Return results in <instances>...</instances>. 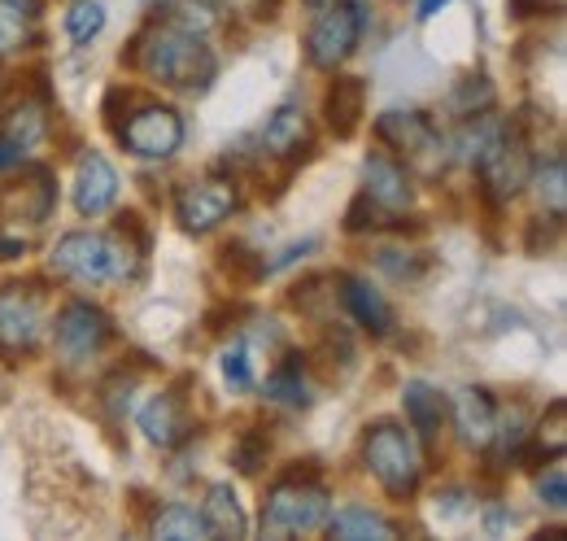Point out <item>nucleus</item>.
I'll return each instance as SVG.
<instances>
[{"label":"nucleus","instance_id":"15","mask_svg":"<svg viewBox=\"0 0 567 541\" xmlns=\"http://www.w3.org/2000/svg\"><path fill=\"white\" fill-rule=\"evenodd\" d=\"M402 410H406L411 437L432 450V446L441 441V432H445V419H450L445 394H441L436 385H427V380H411V385L402 389Z\"/></svg>","mask_w":567,"mask_h":541},{"label":"nucleus","instance_id":"19","mask_svg":"<svg viewBox=\"0 0 567 541\" xmlns=\"http://www.w3.org/2000/svg\"><path fill=\"white\" fill-rule=\"evenodd\" d=\"M323 524H328V533H332L337 541H393V538H402V529H398L389 516H380V511H371V507H358V502L341 507V511H332Z\"/></svg>","mask_w":567,"mask_h":541},{"label":"nucleus","instance_id":"13","mask_svg":"<svg viewBox=\"0 0 567 541\" xmlns=\"http://www.w3.org/2000/svg\"><path fill=\"white\" fill-rule=\"evenodd\" d=\"M337 288H341L346 315L354 319L362 333H371V337H389V333H393V306L384 302V293H380L367 275L341 270V275H337Z\"/></svg>","mask_w":567,"mask_h":541},{"label":"nucleus","instance_id":"27","mask_svg":"<svg viewBox=\"0 0 567 541\" xmlns=\"http://www.w3.org/2000/svg\"><path fill=\"white\" fill-rule=\"evenodd\" d=\"M502 127V119H494V110H485V114H472V119H463V127L454 135V162H463V166H476V157H481V149L489 144Z\"/></svg>","mask_w":567,"mask_h":541},{"label":"nucleus","instance_id":"25","mask_svg":"<svg viewBox=\"0 0 567 541\" xmlns=\"http://www.w3.org/2000/svg\"><path fill=\"white\" fill-rule=\"evenodd\" d=\"M262 394L280 406H306L310 402V389H306V358H301V354H284V363L267 376Z\"/></svg>","mask_w":567,"mask_h":541},{"label":"nucleus","instance_id":"37","mask_svg":"<svg viewBox=\"0 0 567 541\" xmlns=\"http://www.w3.org/2000/svg\"><path fill=\"white\" fill-rule=\"evenodd\" d=\"M542 4L546 0H511V18H533V13H542Z\"/></svg>","mask_w":567,"mask_h":541},{"label":"nucleus","instance_id":"16","mask_svg":"<svg viewBox=\"0 0 567 541\" xmlns=\"http://www.w3.org/2000/svg\"><path fill=\"white\" fill-rule=\"evenodd\" d=\"M141 432L162 446V450H175L184 441H193V419H188V406L179 394H157L141 406Z\"/></svg>","mask_w":567,"mask_h":541},{"label":"nucleus","instance_id":"34","mask_svg":"<svg viewBox=\"0 0 567 541\" xmlns=\"http://www.w3.org/2000/svg\"><path fill=\"white\" fill-rule=\"evenodd\" d=\"M223 380H227L236 394L254 389V367H249V345H245V340H236L231 349H223Z\"/></svg>","mask_w":567,"mask_h":541},{"label":"nucleus","instance_id":"35","mask_svg":"<svg viewBox=\"0 0 567 541\" xmlns=\"http://www.w3.org/2000/svg\"><path fill=\"white\" fill-rule=\"evenodd\" d=\"M537 498H542L550 511H564L567 507V472L559 459H550V468L537 476Z\"/></svg>","mask_w":567,"mask_h":541},{"label":"nucleus","instance_id":"11","mask_svg":"<svg viewBox=\"0 0 567 541\" xmlns=\"http://www.w3.org/2000/svg\"><path fill=\"white\" fill-rule=\"evenodd\" d=\"M375 140L402 162H424V157L436 162V153H441V135L420 110H384L375 119Z\"/></svg>","mask_w":567,"mask_h":541},{"label":"nucleus","instance_id":"24","mask_svg":"<svg viewBox=\"0 0 567 541\" xmlns=\"http://www.w3.org/2000/svg\"><path fill=\"white\" fill-rule=\"evenodd\" d=\"M162 18L179 31L193 35H210L214 27L223 22V0H162Z\"/></svg>","mask_w":567,"mask_h":541},{"label":"nucleus","instance_id":"17","mask_svg":"<svg viewBox=\"0 0 567 541\" xmlns=\"http://www.w3.org/2000/svg\"><path fill=\"white\" fill-rule=\"evenodd\" d=\"M454 428L463 437V446L472 450H489L494 446V432H497V406L485 389H463L454 398Z\"/></svg>","mask_w":567,"mask_h":541},{"label":"nucleus","instance_id":"38","mask_svg":"<svg viewBox=\"0 0 567 541\" xmlns=\"http://www.w3.org/2000/svg\"><path fill=\"white\" fill-rule=\"evenodd\" d=\"M445 4H450V0H424V4H420V13H415V18H420V22H427V18H436V13H441V9H445Z\"/></svg>","mask_w":567,"mask_h":541},{"label":"nucleus","instance_id":"9","mask_svg":"<svg viewBox=\"0 0 567 541\" xmlns=\"http://www.w3.org/2000/svg\"><path fill=\"white\" fill-rule=\"evenodd\" d=\"M240 210V188L236 180H193L175 193V223L184 232H214Z\"/></svg>","mask_w":567,"mask_h":541},{"label":"nucleus","instance_id":"36","mask_svg":"<svg viewBox=\"0 0 567 541\" xmlns=\"http://www.w3.org/2000/svg\"><path fill=\"white\" fill-rule=\"evenodd\" d=\"M22 157H27V149H22L18 140H9V135L0 132V175H4V171H13V166H22Z\"/></svg>","mask_w":567,"mask_h":541},{"label":"nucleus","instance_id":"22","mask_svg":"<svg viewBox=\"0 0 567 541\" xmlns=\"http://www.w3.org/2000/svg\"><path fill=\"white\" fill-rule=\"evenodd\" d=\"M148 533L157 541H206L210 538V524H206V516H202L197 507L171 502V507H162V511L153 516Z\"/></svg>","mask_w":567,"mask_h":541},{"label":"nucleus","instance_id":"21","mask_svg":"<svg viewBox=\"0 0 567 541\" xmlns=\"http://www.w3.org/2000/svg\"><path fill=\"white\" fill-rule=\"evenodd\" d=\"M202 516L210 524V538H245L249 533V520H245V507H240V493L218 480L206 489V502H202Z\"/></svg>","mask_w":567,"mask_h":541},{"label":"nucleus","instance_id":"8","mask_svg":"<svg viewBox=\"0 0 567 541\" xmlns=\"http://www.w3.org/2000/svg\"><path fill=\"white\" fill-rule=\"evenodd\" d=\"M123 140V149L132 153V157H141V162H166V157H175L179 153V144H184V114L179 110H171V105H141L132 119H127V127L118 132Z\"/></svg>","mask_w":567,"mask_h":541},{"label":"nucleus","instance_id":"23","mask_svg":"<svg viewBox=\"0 0 567 541\" xmlns=\"http://www.w3.org/2000/svg\"><path fill=\"white\" fill-rule=\"evenodd\" d=\"M567 446V406L550 402V415L537 423V432H528V446L519 455V463H546V459H559Z\"/></svg>","mask_w":567,"mask_h":541},{"label":"nucleus","instance_id":"7","mask_svg":"<svg viewBox=\"0 0 567 541\" xmlns=\"http://www.w3.org/2000/svg\"><path fill=\"white\" fill-rule=\"evenodd\" d=\"M110 337H114L110 315H105L101 306H92L87 297L66 302V306L58 310V319H53V345H58V354H62L66 363H87V358H96V354L110 345Z\"/></svg>","mask_w":567,"mask_h":541},{"label":"nucleus","instance_id":"39","mask_svg":"<svg viewBox=\"0 0 567 541\" xmlns=\"http://www.w3.org/2000/svg\"><path fill=\"white\" fill-rule=\"evenodd\" d=\"M22 249H27V241H4V236H0V258H18Z\"/></svg>","mask_w":567,"mask_h":541},{"label":"nucleus","instance_id":"32","mask_svg":"<svg viewBox=\"0 0 567 541\" xmlns=\"http://www.w3.org/2000/svg\"><path fill=\"white\" fill-rule=\"evenodd\" d=\"M105 31V4L101 0H74L66 9V35L71 44H92Z\"/></svg>","mask_w":567,"mask_h":541},{"label":"nucleus","instance_id":"6","mask_svg":"<svg viewBox=\"0 0 567 541\" xmlns=\"http://www.w3.org/2000/svg\"><path fill=\"white\" fill-rule=\"evenodd\" d=\"M358 40H362V4L358 0H328L306 31V58L315 70L337 74V67H346L354 58Z\"/></svg>","mask_w":567,"mask_h":541},{"label":"nucleus","instance_id":"4","mask_svg":"<svg viewBox=\"0 0 567 541\" xmlns=\"http://www.w3.org/2000/svg\"><path fill=\"white\" fill-rule=\"evenodd\" d=\"M362 463H367V472L380 480V489L393 493V498H411V493L420 489V480H424L420 441H415L398 419H375V423H367Z\"/></svg>","mask_w":567,"mask_h":541},{"label":"nucleus","instance_id":"29","mask_svg":"<svg viewBox=\"0 0 567 541\" xmlns=\"http://www.w3.org/2000/svg\"><path fill=\"white\" fill-rule=\"evenodd\" d=\"M497 92L494 83L485 79V74H472V79H463L454 92H450V114H458V119H472V114H485V110H494Z\"/></svg>","mask_w":567,"mask_h":541},{"label":"nucleus","instance_id":"28","mask_svg":"<svg viewBox=\"0 0 567 541\" xmlns=\"http://www.w3.org/2000/svg\"><path fill=\"white\" fill-rule=\"evenodd\" d=\"M4 135L18 140L22 149H35V144L49 135V105H44V101H22V105L9 114Z\"/></svg>","mask_w":567,"mask_h":541},{"label":"nucleus","instance_id":"20","mask_svg":"<svg viewBox=\"0 0 567 541\" xmlns=\"http://www.w3.org/2000/svg\"><path fill=\"white\" fill-rule=\"evenodd\" d=\"M362 110H367V83L354 79V74H341V79H332V88H328V96H323V119H328V127L341 135H354L358 123H362Z\"/></svg>","mask_w":567,"mask_h":541},{"label":"nucleus","instance_id":"30","mask_svg":"<svg viewBox=\"0 0 567 541\" xmlns=\"http://www.w3.org/2000/svg\"><path fill=\"white\" fill-rule=\"evenodd\" d=\"M267 459H271V437H267L262 428L240 432V441L231 446V468L240 476H258L267 468Z\"/></svg>","mask_w":567,"mask_h":541},{"label":"nucleus","instance_id":"12","mask_svg":"<svg viewBox=\"0 0 567 541\" xmlns=\"http://www.w3.org/2000/svg\"><path fill=\"white\" fill-rule=\"evenodd\" d=\"M118 171H114V162L105 157V153H96V149H87L83 157H79V166H74V210L83 214V218H101V214H110L114 202H118Z\"/></svg>","mask_w":567,"mask_h":541},{"label":"nucleus","instance_id":"26","mask_svg":"<svg viewBox=\"0 0 567 541\" xmlns=\"http://www.w3.org/2000/svg\"><path fill=\"white\" fill-rule=\"evenodd\" d=\"M533 188H537V197L542 205L550 210V218H564V205H567V162L564 153H550L542 166L533 162V180H528Z\"/></svg>","mask_w":567,"mask_h":541},{"label":"nucleus","instance_id":"3","mask_svg":"<svg viewBox=\"0 0 567 541\" xmlns=\"http://www.w3.org/2000/svg\"><path fill=\"white\" fill-rule=\"evenodd\" d=\"M332 516V489L315 472H288L267 489L262 502V533L267 538H292L315 533Z\"/></svg>","mask_w":567,"mask_h":541},{"label":"nucleus","instance_id":"1","mask_svg":"<svg viewBox=\"0 0 567 541\" xmlns=\"http://www.w3.org/2000/svg\"><path fill=\"white\" fill-rule=\"evenodd\" d=\"M136 67L157 79L162 88H175V92H206L218 74V58L206 44V35H193V31H179L171 22H157V27H144L127 53Z\"/></svg>","mask_w":567,"mask_h":541},{"label":"nucleus","instance_id":"5","mask_svg":"<svg viewBox=\"0 0 567 541\" xmlns=\"http://www.w3.org/2000/svg\"><path fill=\"white\" fill-rule=\"evenodd\" d=\"M472 171L481 175L485 197L494 205L515 202V197L528 188V180H533V149H528V135L519 132L515 123H502L494 140L481 149V157H476Z\"/></svg>","mask_w":567,"mask_h":541},{"label":"nucleus","instance_id":"10","mask_svg":"<svg viewBox=\"0 0 567 541\" xmlns=\"http://www.w3.org/2000/svg\"><path fill=\"white\" fill-rule=\"evenodd\" d=\"M44 340V302L27 284H4L0 293V349L31 354Z\"/></svg>","mask_w":567,"mask_h":541},{"label":"nucleus","instance_id":"18","mask_svg":"<svg viewBox=\"0 0 567 541\" xmlns=\"http://www.w3.org/2000/svg\"><path fill=\"white\" fill-rule=\"evenodd\" d=\"M301 149H310V119H306L301 101H284L280 110H271V119L262 127V153L297 157Z\"/></svg>","mask_w":567,"mask_h":541},{"label":"nucleus","instance_id":"40","mask_svg":"<svg viewBox=\"0 0 567 541\" xmlns=\"http://www.w3.org/2000/svg\"><path fill=\"white\" fill-rule=\"evenodd\" d=\"M4 4H13V9H22V13H27V18H35V13H40V4H44V0H4Z\"/></svg>","mask_w":567,"mask_h":541},{"label":"nucleus","instance_id":"33","mask_svg":"<svg viewBox=\"0 0 567 541\" xmlns=\"http://www.w3.org/2000/svg\"><path fill=\"white\" fill-rule=\"evenodd\" d=\"M420 254H411V249H375V267L389 270L398 284H415L420 275H424L427 263H415Z\"/></svg>","mask_w":567,"mask_h":541},{"label":"nucleus","instance_id":"2","mask_svg":"<svg viewBox=\"0 0 567 541\" xmlns=\"http://www.w3.org/2000/svg\"><path fill=\"white\" fill-rule=\"evenodd\" d=\"M123 227L118 232H66L53 254H49V267L62 279L74 284H87V288H101V284H114V279H127L136 258L144 254V241L132 245L127 241V218H118Z\"/></svg>","mask_w":567,"mask_h":541},{"label":"nucleus","instance_id":"31","mask_svg":"<svg viewBox=\"0 0 567 541\" xmlns=\"http://www.w3.org/2000/svg\"><path fill=\"white\" fill-rule=\"evenodd\" d=\"M35 44V18H27L22 9L0 0V58L4 53H22Z\"/></svg>","mask_w":567,"mask_h":541},{"label":"nucleus","instance_id":"14","mask_svg":"<svg viewBox=\"0 0 567 541\" xmlns=\"http://www.w3.org/2000/svg\"><path fill=\"white\" fill-rule=\"evenodd\" d=\"M362 184H367L362 193L380 205V210H406V205L415 202L411 171H406V162L393 157V153H367V162H362Z\"/></svg>","mask_w":567,"mask_h":541}]
</instances>
